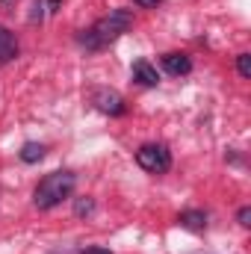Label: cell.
I'll list each match as a JSON object with an SVG mask.
<instances>
[{
  "label": "cell",
  "mask_w": 251,
  "mask_h": 254,
  "mask_svg": "<svg viewBox=\"0 0 251 254\" xmlns=\"http://www.w3.org/2000/svg\"><path fill=\"white\" fill-rule=\"evenodd\" d=\"M74 187H77V178L71 172H51L39 181V187L33 192V204L39 210H54L65 198H71Z\"/></svg>",
  "instance_id": "7a4b0ae2"
},
{
  "label": "cell",
  "mask_w": 251,
  "mask_h": 254,
  "mask_svg": "<svg viewBox=\"0 0 251 254\" xmlns=\"http://www.w3.org/2000/svg\"><path fill=\"white\" fill-rule=\"evenodd\" d=\"M133 3H136V6H142V9H151V6H157L160 0H133Z\"/></svg>",
  "instance_id": "5bb4252c"
},
{
  "label": "cell",
  "mask_w": 251,
  "mask_h": 254,
  "mask_svg": "<svg viewBox=\"0 0 251 254\" xmlns=\"http://www.w3.org/2000/svg\"><path fill=\"white\" fill-rule=\"evenodd\" d=\"M15 57H18V39L6 27H0V63H9Z\"/></svg>",
  "instance_id": "52a82bcc"
},
{
  "label": "cell",
  "mask_w": 251,
  "mask_h": 254,
  "mask_svg": "<svg viewBox=\"0 0 251 254\" xmlns=\"http://www.w3.org/2000/svg\"><path fill=\"white\" fill-rule=\"evenodd\" d=\"M240 225H243V228H249V225H251V210H249V207H243V210H240Z\"/></svg>",
  "instance_id": "7c38bea8"
},
{
  "label": "cell",
  "mask_w": 251,
  "mask_h": 254,
  "mask_svg": "<svg viewBox=\"0 0 251 254\" xmlns=\"http://www.w3.org/2000/svg\"><path fill=\"white\" fill-rule=\"evenodd\" d=\"M133 80L142 83V86H157V83H160V74H157V68L151 63L139 60V63L133 65Z\"/></svg>",
  "instance_id": "8992f818"
},
{
  "label": "cell",
  "mask_w": 251,
  "mask_h": 254,
  "mask_svg": "<svg viewBox=\"0 0 251 254\" xmlns=\"http://www.w3.org/2000/svg\"><path fill=\"white\" fill-rule=\"evenodd\" d=\"M130 27H133V15H130L127 9H113L110 15L98 18L89 30L80 33V45H83L86 51H92V54L107 51L113 42H119V39L125 36Z\"/></svg>",
  "instance_id": "6da1fadb"
},
{
  "label": "cell",
  "mask_w": 251,
  "mask_h": 254,
  "mask_svg": "<svg viewBox=\"0 0 251 254\" xmlns=\"http://www.w3.org/2000/svg\"><path fill=\"white\" fill-rule=\"evenodd\" d=\"M136 163L148 175H166L172 169V151L163 142H151V145H142L136 151Z\"/></svg>",
  "instance_id": "3957f363"
},
{
  "label": "cell",
  "mask_w": 251,
  "mask_h": 254,
  "mask_svg": "<svg viewBox=\"0 0 251 254\" xmlns=\"http://www.w3.org/2000/svg\"><path fill=\"white\" fill-rule=\"evenodd\" d=\"M80 254H110L107 249H83Z\"/></svg>",
  "instance_id": "9a60e30c"
},
{
  "label": "cell",
  "mask_w": 251,
  "mask_h": 254,
  "mask_svg": "<svg viewBox=\"0 0 251 254\" xmlns=\"http://www.w3.org/2000/svg\"><path fill=\"white\" fill-rule=\"evenodd\" d=\"M92 101H95V107L101 110V113H107V116H125V98L119 95V92H113V89H95V95H92Z\"/></svg>",
  "instance_id": "277c9868"
},
{
  "label": "cell",
  "mask_w": 251,
  "mask_h": 254,
  "mask_svg": "<svg viewBox=\"0 0 251 254\" xmlns=\"http://www.w3.org/2000/svg\"><path fill=\"white\" fill-rule=\"evenodd\" d=\"M74 210H77V216H89V213L95 210V201H89V198H86V201H77Z\"/></svg>",
  "instance_id": "8fae6325"
},
{
  "label": "cell",
  "mask_w": 251,
  "mask_h": 254,
  "mask_svg": "<svg viewBox=\"0 0 251 254\" xmlns=\"http://www.w3.org/2000/svg\"><path fill=\"white\" fill-rule=\"evenodd\" d=\"M60 3H63V0H48V3H45V6H48V9H51V12H57V6H60Z\"/></svg>",
  "instance_id": "2e32d148"
},
{
  "label": "cell",
  "mask_w": 251,
  "mask_h": 254,
  "mask_svg": "<svg viewBox=\"0 0 251 254\" xmlns=\"http://www.w3.org/2000/svg\"><path fill=\"white\" fill-rule=\"evenodd\" d=\"M163 68L172 74V77H184L192 71V63H189L187 54H166L163 57Z\"/></svg>",
  "instance_id": "5b68a950"
},
{
  "label": "cell",
  "mask_w": 251,
  "mask_h": 254,
  "mask_svg": "<svg viewBox=\"0 0 251 254\" xmlns=\"http://www.w3.org/2000/svg\"><path fill=\"white\" fill-rule=\"evenodd\" d=\"M178 222L189 228V231H204L207 228V213L204 210H184L181 216H178Z\"/></svg>",
  "instance_id": "ba28073f"
},
{
  "label": "cell",
  "mask_w": 251,
  "mask_h": 254,
  "mask_svg": "<svg viewBox=\"0 0 251 254\" xmlns=\"http://www.w3.org/2000/svg\"><path fill=\"white\" fill-rule=\"evenodd\" d=\"M237 71H240V77H251V54H240V60H237Z\"/></svg>",
  "instance_id": "30bf717a"
},
{
  "label": "cell",
  "mask_w": 251,
  "mask_h": 254,
  "mask_svg": "<svg viewBox=\"0 0 251 254\" xmlns=\"http://www.w3.org/2000/svg\"><path fill=\"white\" fill-rule=\"evenodd\" d=\"M18 6V0H0V12H12Z\"/></svg>",
  "instance_id": "4fadbf2b"
},
{
  "label": "cell",
  "mask_w": 251,
  "mask_h": 254,
  "mask_svg": "<svg viewBox=\"0 0 251 254\" xmlns=\"http://www.w3.org/2000/svg\"><path fill=\"white\" fill-rule=\"evenodd\" d=\"M42 157H45V145H39V142H27L21 148V160L24 163H39Z\"/></svg>",
  "instance_id": "9c48e42d"
}]
</instances>
